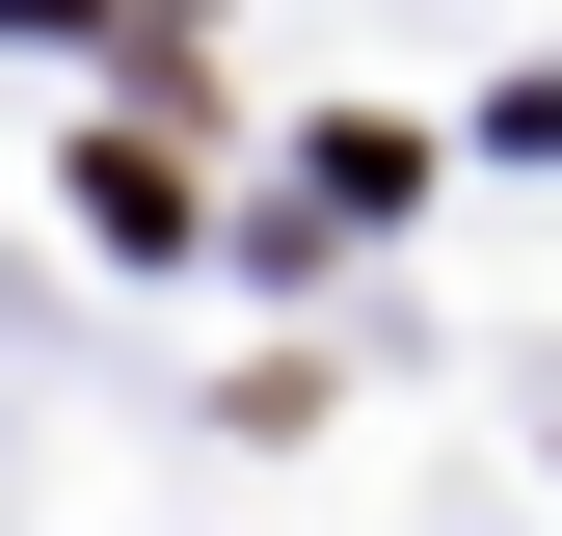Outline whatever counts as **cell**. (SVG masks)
<instances>
[{
  "label": "cell",
  "instance_id": "7a4b0ae2",
  "mask_svg": "<svg viewBox=\"0 0 562 536\" xmlns=\"http://www.w3.org/2000/svg\"><path fill=\"white\" fill-rule=\"evenodd\" d=\"M402 188H429V134H402V108H348L322 161H295V215H402Z\"/></svg>",
  "mask_w": 562,
  "mask_h": 536
},
{
  "label": "cell",
  "instance_id": "6da1fadb",
  "mask_svg": "<svg viewBox=\"0 0 562 536\" xmlns=\"http://www.w3.org/2000/svg\"><path fill=\"white\" fill-rule=\"evenodd\" d=\"M54 188H81V242H134V268L188 242V161H161V134H81V161H54Z\"/></svg>",
  "mask_w": 562,
  "mask_h": 536
}]
</instances>
